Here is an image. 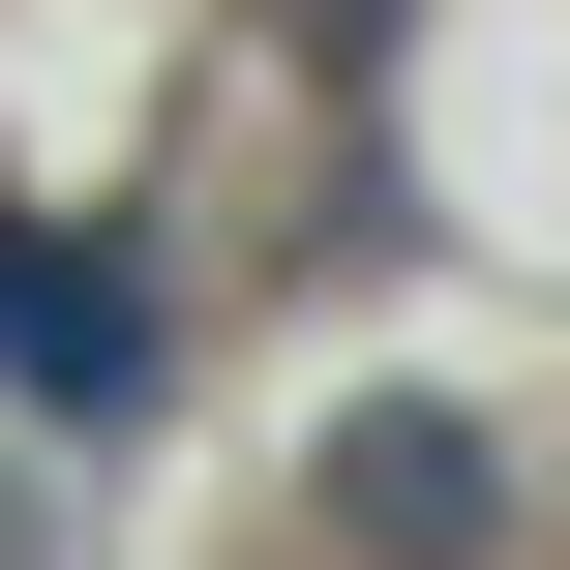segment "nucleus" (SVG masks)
<instances>
[{
    "instance_id": "obj_1",
    "label": "nucleus",
    "mask_w": 570,
    "mask_h": 570,
    "mask_svg": "<svg viewBox=\"0 0 570 570\" xmlns=\"http://www.w3.org/2000/svg\"><path fill=\"white\" fill-rule=\"evenodd\" d=\"M0 361H30L60 421H120V391H150V271H120V240H0Z\"/></svg>"
}]
</instances>
